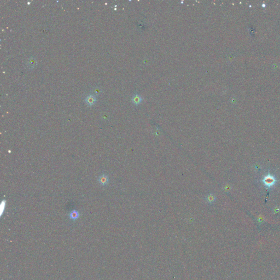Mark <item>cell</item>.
<instances>
[{
    "label": "cell",
    "instance_id": "1",
    "mask_svg": "<svg viewBox=\"0 0 280 280\" xmlns=\"http://www.w3.org/2000/svg\"><path fill=\"white\" fill-rule=\"evenodd\" d=\"M262 181L266 187L270 188L276 183V179L274 176H272L270 174H269L264 177Z\"/></svg>",
    "mask_w": 280,
    "mask_h": 280
},
{
    "label": "cell",
    "instance_id": "3",
    "mask_svg": "<svg viewBox=\"0 0 280 280\" xmlns=\"http://www.w3.org/2000/svg\"><path fill=\"white\" fill-rule=\"evenodd\" d=\"M216 196H215L213 194H208L206 197V200L207 203L209 204L213 203L214 202L216 201Z\"/></svg>",
    "mask_w": 280,
    "mask_h": 280
},
{
    "label": "cell",
    "instance_id": "5",
    "mask_svg": "<svg viewBox=\"0 0 280 280\" xmlns=\"http://www.w3.org/2000/svg\"><path fill=\"white\" fill-rule=\"evenodd\" d=\"M133 102L134 104L135 105H139V104H140L142 101V99L141 97L139 95H135L134 96H133Z\"/></svg>",
    "mask_w": 280,
    "mask_h": 280
},
{
    "label": "cell",
    "instance_id": "7",
    "mask_svg": "<svg viewBox=\"0 0 280 280\" xmlns=\"http://www.w3.org/2000/svg\"><path fill=\"white\" fill-rule=\"evenodd\" d=\"M35 64H36V60H35L34 58H30L28 60V65L29 67H30L31 69L33 68L35 66Z\"/></svg>",
    "mask_w": 280,
    "mask_h": 280
},
{
    "label": "cell",
    "instance_id": "6",
    "mask_svg": "<svg viewBox=\"0 0 280 280\" xmlns=\"http://www.w3.org/2000/svg\"><path fill=\"white\" fill-rule=\"evenodd\" d=\"M78 216H79L78 212L76 211H74V210L73 211H72L70 214V217L73 220L77 219L78 218Z\"/></svg>",
    "mask_w": 280,
    "mask_h": 280
},
{
    "label": "cell",
    "instance_id": "2",
    "mask_svg": "<svg viewBox=\"0 0 280 280\" xmlns=\"http://www.w3.org/2000/svg\"><path fill=\"white\" fill-rule=\"evenodd\" d=\"M96 101V99L95 96L93 95H89L87 98H85V101L87 105H89V106H92L95 103Z\"/></svg>",
    "mask_w": 280,
    "mask_h": 280
},
{
    "label": "cell",
    "instance_id": "8",
    "mask_svg": "<svg viewBox=\"0 0 280 280\" xmlns=\"http://www.w3.org/2000/svg\"><path fill=\"white\" fill-rule=\"evenodd\" d=\"M93 91H94V93L95 94V95H98V94H100V93H101V90H100V89L99 88L96 87V88H95L94 89Z\"/></svg>",
    "mask_w": 280,
    "mask_h": 280
},
{
    "label": "cell",
    "instance_id": "4",
    "mask_svg": "<svg viewBox=\"0 0 280 280\" xmlns=\"http://www.w3.org/2000/svg\"><path fill=\"white\" fill-rule=\"evenodd\" d=\"M108 181V178L106 175H103L99 178V182L102 185H106Z\"/></svg>",
    "mask_w": 280,
    "mask_h": 280
}]
</instances>
